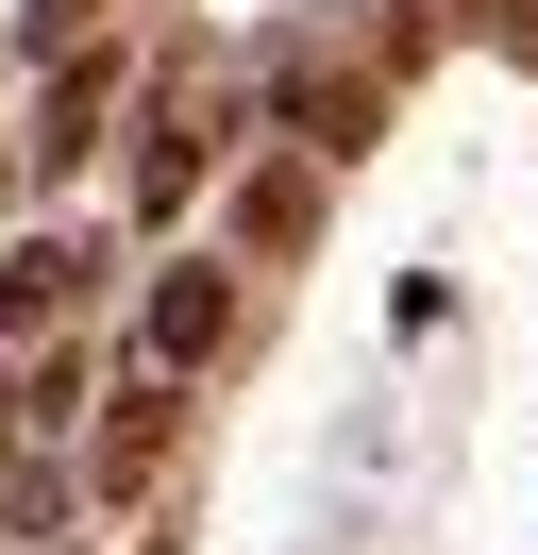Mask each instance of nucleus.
I'll return each instance as SVG.
<instances>
[{"label":"nucleus","mask_w":538,"mask_h":555,"mask_svg":"<svg viewBox=\"0 0 538 555\" xmlns=\"http://www.w3.org/2000/svg\"><path fill=\"white\" fill-rule=\"evenodd\" d=\"M101 118H118V51H51V102H34L17 169H85V152H101Z\"/></svg>","instance_id":"f257e3e1"},{"label":"nucleus","mask_w":538,"mask_h":555,"mask_svg":"<svg viewBox=\"0 0 538 555\" xmlns=\"http://www.w3.org/2000/svg\"><path fill=\"white\" fill-rule=\"evenodd\" d=\"M85 270H101L85 236H17V253H0V337H51V320L85 304Z\"/></svg>","instance_id":"f03ea898"},{"label":"nucleus","mask_w":538,"mask_h":555,"mask_svg":"<svg viewBox=\"0 0 538 555\" xmlns=\"http://www.w3.org/2000/svg\"><path fill=\"white\" fill-rule=\"evenodd\" d=\"M235 337V270H152V371H202Z\"/></svg>","instance_id":"7ed1b4c3"},{"label":"nucleus","mask_w":538,"mask_h":555,"mask_svg":"<svg viewBox=\"0 0 538 555\" xmlns=\"http://www.w3.org/2000/svg\"><path fill=\"white\" fill-rule=\"evenodd\" d=\"M168 421H185V404H168V371H134L118 404H101V488H152V472H168Z\"/></svg>","instance_id":"20e7f679"},{"label":"nucleus","mask_w":538,"mask_h":555,"mask_svg":"<svg viewBox=\"0 0 538 555\" xmlns=\"http://www.w3.org/2000/svg\"><path fill=\"white\" fill-rule=\"evenodd\" d=\"M67 421H85V371H67V353H34V371L0 387V438H67Z\"/></svg>","instance_id":"39448f33"},{"label":"nucleus","mask_w":538,"mask_h":555,"mask_svg":"<svg viewBox=\"0 0 538 555\" xmlns=\"http://www.w3.org/2000/svg\"><path fill=\"white\" fill-rule=\"evenodd\" d=\"M235 219H253V253H303V236H320V169H253Z\"/></svg>","instance_id":"423d86ee"},{"label":"nucleus","mask_w":538,"mask_h":555,"mask_svg":"<svg viewBox=\"0 0 538 555\" xmlns=\"http://www.w3.org/2000/svg\"><path fill=\"white\" fill-rule=\"evenodd\" d=\"M185 185H202V135H185V118H168V135L134 152V219H185Z\"/></svg>","instance_id":"0eeeda50"},{"label":"nucleus","mask_w":538,"mask_h":555,"mask_svg":"<svg viewBox=\"0 0 538 555\" xmlns=\"http://www.w3.org/2000/svg\"><path fill=\"white\" fill-rule=\"evenodd\" d=\"M17 51H85V0H34V17H17Z\"/></svg>","instance_id":"6e6552de"},{"label":"nucleus","mask_w":538,"mask_h":555,"mask_svg":"<svg viewBox=\"0 0 538 555\" xmlns=\"http://www.w3.org/2000/svg\"><path fill=\"white\" fill-rule=\"evenodd\" d=\"M0 185H17V169H0Z\"/></svg>","instance_id":"1a4fd4ad"}]
</instances>
